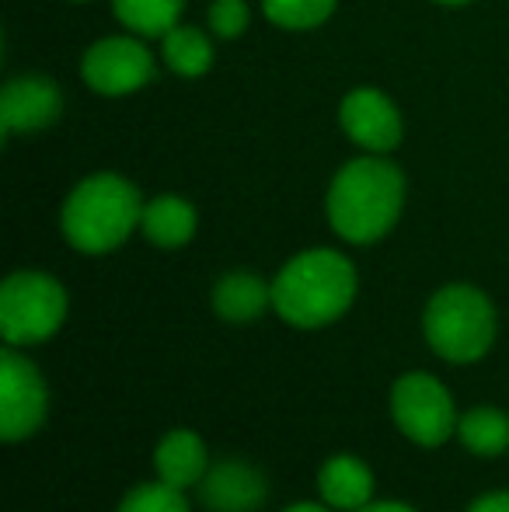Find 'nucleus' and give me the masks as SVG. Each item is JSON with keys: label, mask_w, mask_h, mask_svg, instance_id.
<instances>
[{"label": "nucleus", "mask_w": 509, "mask_h": 512, "mask_svg": "<svg viewBox=\"0 0 509 512\" xmlns=\"http://www.w3.org/2000/svg\"><path fill=\"white\" fill-rule=\"evenodd\" d=\"M161 63L171 70L175 77H185V81H196V77H206L213 70V60H217V46H213V32L210 28H196L178 21L168 35H161Z\"/></svg>", "instance_id": "obj_13"}, {"label": "nucleus", "mask_w": 509, "mask_h": 512, "mask_svg": "<svg viewBox=\"0 0 509 512\" xmlns=\"http://www.w3.org/2000/svg\"><path fill=\"white\" fill-rule=\"evenodd\" d=\"M248 25H252L248 0H210V7H206V28L213 32V39L234 42L248 32Z\"/></svg>", "instance_id": "obj_20"}, {"label": "nucleus", "mask_w": 509, "mask_h": 512, "mask_svg": "<svg viewBox=\"0 0 509 512\" xmlns=\"http://www.w3.org/2000/svg\"><path fill=\"white\" fill-rule=\"evenodd\" d=\"M356 512H415V509L401 506V502H374V506H363V509H356Z\"/></svg>", "instance_id": "obj_23"}, {"label": "nucleus", "mask_w": 509, "mask_h": 512, "mask_svg": "<svg viewBox=\"0 0 509 512\" xmlns=\"http://www.w3.org/2000/svg\"><path fill=\"white\" fill-rule=\"evenodd\" d=\"M206 446L196 432L189 429H175L157 443L154 453V467L157 478L171 488H192L196 481H203L206 474Z\"/></svg>", "instance_id": "obj_15"}, {"label": "nucleus", "mask_w": 509, "mask_h": 512, "mask_svg": "<svg viewBox=\"0 0 509 512\" xmlns=\"http://www.w3.org/2000/svg\"><path fill=\"white\" fill-rule=\"evenodd\" d=\"M422 328L436 356L450 363H475L492 349L496 338V307L482 290L468 283L443 286L426 304Z\"/></svg>", "instance_id": "obj_4"}, {"label": "nucleus", "mask_w": 509, "mask_h": 512, "mask_svg": "<svg viewBox=\"0 0 509 512\" xmlns=\"http://www.w3.org/2000/svg\"><path fill=\"white\" fill-rule=\"evenodd\" d=\"M46 418V384L42 373L18 345H7L0 356V432L7 443L28 439Z\"/></svg>", "instance_id": "obj_9"}, {"label": "nucleus", "mask_w": 509, "mask_h": 512, "mask_svg": "<svg viewBox=\"0 0 509 512\" xmlns=\"http://www.w3.org/2000/svg\"><path fill=\"white\" fill-rule=\"evenodd\" d=\"M405 209V175L391 154H360L346 161L325 192L328 227L349 244H374L391 234Z\"/></svg>", "instance_id": "obj_1"}, {"label": "nucleus", "mask_w": 509, "mask_h": 512, "mask_svg": "<svg viewBox=\"0 0 509 512\" xmlns=\"http://www.w3.org/2000/svg\"><path fill=\"white\" fill-rule=\"evenodd\" d=\"M272 307V283L255 272H227L213 286V310L231 324H248Z\"/></svg>", "instance_id": "obj_14"}, {"label": "nucleus", "mask_w": 509, "mask_h": 512, "mask_svg": "<svg viewBox=\"0 0 509 512\" xmlns=\"http://www.w3.org/2000/svg\"><path fill=\"white\" fill-rule=\"evenodd\" d=\"M339 11V0H262L269 25L283 32H314Z\"/></svg>", "instance_id": "obj_19"}, {"label": "nucleus", "mask_w": 509, "mask_h": 512, "mask_svg": "<svg viewBox=\"0 0 509 512\" xmlns=\"http://www.w3.org/2000/svg\"><path fill=\"white\" fill-rule=\"evenodd\" d=\"M356 300V269L342 251L311 248L293 255L272 279V307L293 328H325Z\"/></svg>", "instance_id": "obj_2"}, {"label": "nucleus", "mask_w": 509, "mask_h": 512, "mask_svg": "<svg viewBox=\"0 0 509 512\" xmlns=\"http://www.w3.org/2000/svg\"><path fill=\"white\" fill-rule=\"evenodd\" d=\"M119 512H189V502H185L182 488H171L164 481L157 485H140L123 499Z\"/></svg>", "instance_id": "obj_21"}, {"label": "nucleus", "mask_w": 509, "mask_h": 512, "mask_svg": "<svg viewBox=\"0 0 509 512\" xmlns=\"http://www.w3.org/2000/svg\"><path fill=\"white\" fill-rule=\"evenodd\" d=\"M391 415L398 429L419 446H440L454 436V398L429 373H405L391 391Z\"/></svg>", "instance_id": "obj_7"}, {"label": "nucleus", "mask_w": 509, "mask_h": 512, "mask_svg": "<svg viewBox=\"0 0 509 512\" xmlns=\"http://www.w3.org/2000/svg\"><path fill=\"white\" fill-rule=\"evenodd\" d=\"M318 488L328 506L363 509L370 506V495H374V474H370V467L360 457L339 453V457L325 460V467L318 474Z\"/></svg>", "instance_id": "obj_16"}, {"label": "nucleus", "mask_w": 509, "mask_h": 512, "mask_svg": "<svg viewBox=\"0 0 509 512\" xmlns=\"http://www.w3.org/2000/svg\"><path fill=\"white\" fill-rule=\"evenodd\" d=\"M199 213L196 206L185 196H175V192H164V196H154L143 203V220L140 230L154 248H182V244L192 241L196 234Z\"/></svg>", "instance_id": "obj_12"}, {"label": "nucleus", "mask_w": 509, "mask_h": 512, "mask_svg": "<svg viewBox=\"0 0 509 512\" xmlns=\"http://www.w3.org/2000/svg\"><path fill=\"white\" fill-rule=\"evenodd\" d=\"M143 220V196L116 171H95L81 178L63 199L60 230L81 255H109L123 248Z\"/></svg>", "instance_id": "obj_3"}, {"label": "nucleus", "mask_w": 509, "mask_h": 512, "mask_svg": "<svg viewBox=\"0 0 509 512\" xmlns=\"http://www.w3.org/2000/svg\"><path fill=\"white\" fill-rule=\"evenodd\" d=\"M70 4H91V0H70Z\"/></svg>", "instance_id": "obj_26"}, {"label": "nucleus", "mask_w": 509, "mask_h": 512, "mask_svg": "<svg viewBox=\"0 0 509 512\" xmlns=\"http://www.w3.org/2000/svg\"><path fill=\"white\" fill-rule=\"evenodd\" d=\"M67 317V290L49 272L21 269L0 286V335L7 345H35Z\"/></svg>", "instance_id": "obj_5"}, {"label": "nucleus", "mask_w": 509, "mask_h": 512, "mask_svg": "<svg viewBox=\"0 0 509 512\" xmlns=\"http://www.w3.org/2000/svg\"><path fill=\"white\" fill-rule=\"evenodd\" d=\"M63 91L46 74H18L0 91V129L4 136L39 133L60 122Z\"/></svg>", "instance_id": "obj_10"}, {"label": "nucleus", "mask_w": 509, "mask_h": 512, "mask_svg": "<svg viewBox=\"0 0 509 512\" xmlns=\"http://www.w3.org/2000/svg\"><path fill=\"white\" fill-rule=\"evenodd\" d=\"M286 512H328L325 506H314V502H297V506H290Z\"/></svg>", "instance_id": "obj_24"}, {"label": "nucleus", "mask_w": 509, "mask_h": 512, "mask_svg": "<svg viewBox=\"0 0 509 512\" xmlns=\"http://www.w3.org/2000/svg\"><path fill=\"white\" fill-rule=\"evenodd\" d=\"M468 512H509V492H492L478 499Z\"/></svg>", "instance_id": "obj_22"}, {"label": "nucleus", "mask_w": 509, "mask_h": 512, "mask_svg": "<svg viewBox=\"0 0 509 512\" xmlns=\"http://www.w3.org/2000/svg\"><path fill=\"white\" fill-rule=\"evenodd\" d=\"M157 77V60L147 39L133 32L105 35L91 42L81 56V81L98 98H129L150 88Z\"/></svg>", "instance_id": "obj_6"}, {"label": "nucleus", "mask_w": 509, "mask_h": 512, "mask_svg": "<svg viewBox=\"0 0 509 512\" xmlns=\"http://www.w3.org/2000/svg\"><path fill=\"white\" fill-rule=\"evenodd\" d=\"M339 126L360 154H394L405 140L401 108L374 84H360V88L342 95Z\"/></svg>", "instance_id": "obj_8"}, {"label": "nucleus", "mask_w": 509, "mask_h": 512, "mask_svg": "<svg viewBox=\"0 0 509 512\" xmlns=\"http://www.w3.org/2000/svg\"><path fill=\"white\" fill-rule=\"evenodd\" d=\"M185 0H112L116 21L143 39H161L182 21Z\"/></svg>", "instance_id": "obj_17"}, {"label": "nucleus", "mask_w": 509, "mask_h": 512, "mask_svg": "<svg viewBox=\"0 0 509 512\" xmlns=\"http://www.w3.org/2000/svg\"><path fill=\"white\" fill-rule=\"evenodd\" d=\"M457 436L478 457H496L509 450V415L499 408H475L457 422Z\"/></svg>", "instance_id": "obj_18"}, {"label": "nucleus", "mask_w": 509, "mask_h": 512, "mask_svg": "<svg viewBox=\"0 0 509 512\" xmlns=\"http://www.w3.org/2000/svg\"><path fill=\"white\" fill-rule=\"evenodd\" d=\"M429 4H440V7H468V4H478V0H429Z\"/></svg>", "instance_id": "obj_25"}, {"label": "nucleus", "mask_w": 509, "mask_h": 512, "mask_svg": "<svg viewBox=\"0 0 509 512\" xmlns=\"http://www.w3.org/2000/svg\"><path fill=\"white\" fill-rule=\"evenodd\" d=\"M203 506L210 512H255L265 502L262 471H255L245 460H224L213 471L203 474Z\"/></svg>", "instance_id": "obj_11"}]
</instances>
